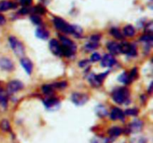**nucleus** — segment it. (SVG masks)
Wrapping results in <instances>:
<instances>
[{
	"label": "nucleus",
	"mask_w": 153,
	"mask_h": 143,
	"mask_svg": "<svg viewBox=\"0 0 153 143\" xmlns=\"http://www.w3.org/2000/svg\"><path fill=\"white\" fill-rule=\"evenodd\" d=\"M143 126V122L140 120H134L131 125V129L133 132H138Z\"/></svg>",
	"instance_id": "obj_17"
},
{
	"label": "nucleus",
	"mask_w": 153,
	"mask_h": 143,
	"mask_svg": "<svg viewBox=\"0 0 153 143\" xmlns=\"http://www.w3.org/2000/svg\"><path fill=\"white\" fill-rule=\"evenodd\" d=\"M137 69L136 68H134L131 71V72H130V74L128 75V78H129V81H132L133 80H134V78H135V77L137 76Z\"/></svg>",
	"instance_id": "obj_32"
},
{
	"label": "nucleus",
	"mask_w": 153,
	"mask_h": 143,
	"mask_svg": "<svg viewBox=\"0 0 153 143\" xmlns=\"http://www.w3.org/2000/svg\"><path fill=\"white\" fill-rule=\"evenodd\" d=\"M123 33L127 37H133L134 34H135V30H134V27L128 25L123 28Z\"/></svg>",
	"instance_id": "obj_19"
},
{
	"label": "nucleus",
	"mask_w": 153,
	"mask_h": 143,
	"mask_svg": "<svg viewBox=\"0 0 153 143\" xmlns=\"http://www.w3.org/2000/svg\"><path fill=\"white\" fill-rule=\"evenodd\" d=\"M152 30H153V27H152V22H150L149 23L147 24L146 28V32H147L148 34H151L152 33Z\"/></svg>",
	"instance_id": "obj_35"
},
{
	"label": "nucleus",
	"mask_w": 153,
	"mask_h": 143,
	"mask_svg": "<svg viewBox=\"0 0 153 143\" xmlns=\"http://www.w3.org/2000/svg\"><path fill=\"white\" fill-rule=\"evenodd\" d=\"M67 82H60V83H55V84H54L53 86H55V87L57 88H61V89H62V88H64L67 86Z\"/></svg>",
	"instance_id": "obj_34"
},
{
	"label": "nucleus",
	"mask_w": 153,
	"mask_h": 143,
	"mask_svg": "<svg viewBox=\"0 0 153 143\" xmlns=\"http://www.w3.org/2000/svg\"><path fill=\"white\" fill-rule=\"evenodd\" d=\"M108 50L110 52L112 55H117L120 52V45L115 42H110L107 45Z\"/></svg>",
	"instance_id": "obj_13"
},
{
	"label": "nucleus",
	"mask_w": 153,
	"mask_h": 143,
	"mask_svg": "<svg viewBox=\"0 0 153 143\" xmlns=\"http://www.w3.org/2000/svg\"><path fill=\"white\" fill-rule=\"evenodd\" d=\"M62 46H61V52L63 55L66 57H71L76 51V45L71 40L65 37H60Z\"/></svg>",
	"instance_id": "obj_1"
},
{
	"label": "nucleus",
	"mask_w": 153,
	"mask_h": 143,
	"mask_svg": "<svg viewBox=\"0 0 153 143\" xmlns=\"http://www.w3.org/2000/svg\"><path fill=\"white\" fill-rule=\"evenodd\" d=\"M116 63V60L111 55H105L101 60V65L103 67H111Z\"/></svg>",
	"instance_id": "obj_9"
},
{
	"label": "nucleus",
	"mask_w": 153,
	"mask_h": 143,
	"mask_svg": "<svg viewBox=\"0 0 153 143\" xmlns=\"http://www.w3.org/2000/svg\"><path fill=\"white\" fill-rule=\"evenodd\" d=\"M22 88H23V84L22 82L19 81V80H12V81L9 82L7 86V91L10 93L17 92V91L22 89Z\"/></svg>",
	"instance_id": "obj_6"
},
{
	"label": "nucleus",
	"mask_w": 153,
	"mask_h": 143,
	"mask_svg": "<svg viewBox=\"0 0 153 143\" xmlns=\"http://www.w3.org/2000/svg\"><path fill=\"white\" fill-rule=\"evenodd\" d=\"M89 81L94 86H99L101 84V83L96 79L95 75H94V74H91L89 77Z\"/></svg>",
	"instance_id": "obj_27"
},
{
	"label": "nucleus",
	"mask_w": 153,
	"mask_h": 143,
	"mask_svg": "<svg viewBox=\"0 0 153 143\" xmlns=\"http://www.w3.org/2000/svg\"><path fill=\"white\" fill-rule=\"evenodd\" d=\"M20 63L22 66L24 68V69L25 70L27 74H31L33 69V63H31V61L29 59H28V58L22 57L20 60Z\"/></svg>",
	"instance_id": "obj_10"
},
{
	"label": "nucleus",
	"mask_w": 153,
	"mask_h": 143,
	"mask_svg": "<svg viewBox=\"0 0 153 143\" xmlns=\"http://www.w3.org/2000/svg\"><path fill=\"white\" fill-rule=\"evenodd\" d=\"M126 115H128V116H136L138 113V110L136 108H131V109H128L125 111Z\"/></svg>",
	"instance_id": "obj_29"
},
{
	"label": "nucleus",
	"mask_w": 153,
	"mask_h": 143,
	"mask_svg": "<svg viewBox=\"0 0 153 143\" xmlns=\"http://www.w3.org/2000/svg\"><path fill=\"white\" fill-rule=\"evenodd\" d=\"M110 34L113 36L114 37H115L116 39H118V40H120V39L123 38V35L120 33V31L117 29V28H111L110 31Z\"/></svg>",
	"instance_id": "obj_20"
},
{
	"label": "nucleus",
	"mask_w": 153,
	"mask_h": 143,
	"mask_svg": "<svg viewBox=\"0 0 153 143\" xmlns=\"http://www.w3.org/2000/svg\"><path fill=\"white\" fill-rule=\"evenodd\" d=\"M101 60V56L99 53H94L91 57V60L92 62H97Z\"/></svg>",
	"instance_id": "obj_33"
},
{
	"label": "nucleus",
	"mask_w": 153,
	"mask_h": 143,
	"mask_svg": "<svg viewBox=\"0 0 153 143\" xmlns=\"http://www.w3.org/2000/svg\"><path fill=\"white\" fill-rule=\"evenodd\" d=\"M49 49L50 51L54 54L55 55H60L61 54V46H60L58 40L55 39H52L49 42Z\"/></svg>",
	"instance_id": "obj_8"
},
{
	"label": "nucleus",
	"mask_w": 153,
	"mask_h": 143,
	"mask_svg": "<svg viewBox=\"0 0 153 143\" xmlns=\"http://www.w3.org/2000/svg\"><path fill=\"white\" fill-rule=\"evenodd\" d=\"M124 115H125V113H124L120 109L117 108V107H115V108H114L113 110H111V113L110 116H111V119L114 121L117 120V119L123 120Z\"/></svg>",
	"instance_id": "obj_11"
},
{
	"label": "nucleus",
	"mask_w": 153,
	"mask_h": 143,
	"mask_svg": "<svg viewBox=\"0 0 153 143\" xmlns=\"http://www.w3.org/2000/svg\"><path fill=\"white\" fill-rule=\"evenodd\" d=\"M131 44H129L128 43H123L120 45V52L121 53L126 54L128 55L130 50H131Z\"/></svg>",
	"instance_id": "obj_16"
},
{
	"label": "nucleus",
	"mask_w": 153,
	"mask_h": 143,
	"mask_svg": "<svg viewBox=\"0 0 153 143\" xmlns=\"http://www.w3.org/2000/svg\"><path fill=\"white\" fill-rule=\"evenodd\" d=\"M42 1H43V2H46L47 1H49V0H41Z\"/></svg>",
	"instance_id": "obj_42"
},
{
	"label": "nucleus",
	"mask_w": 153,
	"mask_h": 143,
	"mask_svg": "<svg viewBox=\"0 0 153 143\" xmlns=\"http://www.w3.org/2000/svg\"><path fill=\"white\" fill-rule=\"evenodd\" d=\"M19 13H21V14H23V15H25V14H26V13H28V9L27 8V7H22V9H21V10H19Z\"/></svg>",
	"instance_id": "obj_38"
},
{
	"label": "nucleus",
	"mask_w": 153,
	"mask_h": 143,
	"mask_svg": "<svg viewBox=\"0 0 153 143\" xmlns=\"http://www.w3.org/2000/svg\"><path fill=\"white\" fill-rule=\"evenodd\" d=\"M72 34L76 35V37H79V36L82 35V29L77 25H73V33Z\"/></svg>",
	"instance_id": "obj_25"
},
{
	"label": "nucleus",
	"mask_w": 153,
	"mask_h": 143,
	"mask_svg": "<svg viewBox=\"0 0 153 143\" xmlns=\"http://www.w3.org/2000/svg\"><path fill=\"white\" fill-rule=\"evenodd\" d=\"M88 64V60H83V61H82V62L79 63V66H80L81 67L85 66H87Z\"/></svg>",
	"instance_id": "obj_40"
},
{
	"label": "nucleus",
	"mask_w": 153,
	"mask_h": 143,
	"mask_svg": "<svg viewBox=\"0 0 153 143\" xmlns=\"http://www.w3.org/2000/svg\"><path fill=\"white\" fill-rule=\"evenodd\" d=\"M152 83H151V85L150 86H149V93H151V92H152Z\"/></svg>",
	"instance_id": "obj_41"
},
{
	"label": "nucleus",
	"mask_w": 153,
	"mask_h": 143,
	"mask_svg": "<svg viewBox=\"0 0 153 143\" xmlns=\"http://www.w3.org/2000/svg\"><path fill=\"white\" fill-rule=\"evenodd\" d=\"M122 133V129L118 127H113L111 129H109L108 130V134L112 137H117Z\"/></svg>",
	"instance_id": "obj_18"
},
{
	"label": "nucleus",
	"mask_w": 153,
	"mask_h": 143,
	"mask_svg": "<svg viewBox=\"0 0 153 143\" xmlns=\"http://www.w3.org/2000/svg\"><path fill=\"white\" fill-rule=\"evenodd\" d=\"M9 43L10 45V47L14 52L15 55L18 57H22L25 54V49L22 43L16 38V37L10 36L9 37Z\"/></svg>",
	"instance_id": "obj_3"
},
{
	"label": "nucleus",
	"mask_w": 153,
	"mask_h": 143,
	"mask_svg": "<svg viewBox=\"0 0 153 143\" xmlns=\"http://www.w3.org/2000/svg\"><path fill=\"white\" fill-rule=\"evenodd\" d=\"M129 95L128 90L126 88H119L116 89L112 93V98L113 100L117 104H123Z\"/></svg>",
	"instance_id": "obj_2"
},
{
	"label": "nucleus",
	"mask_w": 153,
	"mask_h": 143,
	"mask_svg": "<svg viewBox=\"0 0 153 143\" xmlns=\"http://www.w3.org/2000/svg\"><path fill=\"white\" fill-rule=\"evenodd\" d=\"M0 104H2L4 107L7 105V99H6L5 97L1 95V94H0Z\"/></svg>",
	"instance_id": "obj_36"
},
{
	"label": "nucleus",
	"mask_w": 153,
	"mask_h": 143,
	"mask_svg": "<svg viewBox=\"0 0 153 143\" xmlns=\"http://www.w3.org/2000/svg\"><path fill=\"white\" fill-rule=\"evenodd\" d=\"M97 113L100 116H106V114H107V111H106L105 108L102 106H100V107H97Z\"/></svg>",
	"instance_id": "obj_28"
},
{
	"label": "nucleus",
	"mask_w": 153,
	"mask_h": 143,
	"mask_svg": "<svg viewBox=\"0 0 153 143\" xmlns=\"http://www.w3.org/2000/svg\"><path fill=\"white\" fill-rule=\"evenodd\" d=\"M5 23V18L3 15L0 14V25H2Z\"/></svg>",
	"instance_id": "obj_39"
},
{
	"label": "nucleus",
	"mask_w": 153,
	"mask_h": 143,
	"mask_svg": "<svg viewBox=\"0 0 153 143\" xmlns=\"http://www.w3.org/2000/svg\"><path fill=\"white\" fill-rule=\"evenodd\" d=\"M30 18H31V22H32L34 24H35V25H40V24H41L42 20L38 16H36V15H32V16H31V17Z\"/></svg>",
	"instance_id": "obj_30"
},
{
	"label": "nucleus",
	"mask_w": 153,
	"mask_h": 143,
	"mask_svg": "<svg viewBox=\"0 0 153 143\" xmlns=\"http://www.w3.org/2000/svg\"><path fill=\"white\" fill-rule=\"evenodd\" d=\"M19 2L23 6H28L31 4V0H19Z\"/></svg>",
	"instance_id": "obj_37"
},
{
	"label": "nucleus",
	"mask_w": 153,
	"mask_h": 143,
	"mask_svg": "<svg viewBox=\"0 0 153 143\" xmlns=\"http://www.w3.org/2000/svg\"><path fill=\"white\" fill-rule=\"evenodd\" d=\"M54 25L55 28L58 30H60L63 32L67 33V34H72L73 33V25H70L65 22L63 19L60 17L54 18Z\"/></svg>",
	"instance_id": "obj_4"
},
{
	"label": "nucleus",
	"mask_w": 153,
	"mask_h": 143,
	"mask_svg": "<svg viewBox=\"0 0 153 143\" xmlns=\"http://www.w3.org/2000/svg\"><path fill=\"white\" fill-rule=\"evenodd\" d=\"M88 97L86 94L80 93V92H76L72 95V101L76 105H83L88 101Z\"/></svg>",
	"instance_id": "obj_5"
},
{
	"label": "nucleus",
	"mask_w": 153,
	"mask_h": 143,
	"mask_svg": "<svg viewBox=\"0 0 153 143\" xmlns=\"http://www.w3.org/2000/svg\"><path fill=\"white\" fill-rule=\"evenodd\" d=\"M98 45H99L98 42H95V41H92V40H91V41L86 45L85 47H86V49H88V50H94V49H96V48L98 46Z\"/></svg>",
	"instance_id": "obj_24"
},
{
	"label": "nucleus",
	"mask_w": 153,
	"mask_h": 143,
	"mask_svg": "<svg viewBox=\"0 0 153 143\" xmlns=\"http://www.w3.org/2000/svg\"><path fill=\"white\" fill-rule=\"evenodd\" d=\"M118 80H119L120 82H122V83H130L129 78H128V75L127 74L126 72H124L123 73V74H121L119 76V77H118Z\"/></svg>",
	"instance_id": "obj_23"
},
{
	"label": "nucleus",
	"mask_w": 153,
	"mask_h": 143,
	"mask_svg": "<svg viewBox=\"0 0 153 143\" xmlns=\"http://www.w3.org/2000/svg\"><path fill=\"white\" fill-rule=\"evenodd\" d=\"M140 41L145 42V43H152V37L149 34H146V35H143V37H140Z\"/></svg>",
	"instance_id": "obj_31"
},
{
	"label": "nucleus",
	"mask_w": 153,
	"mask_h": 143,
	"mask_svg": "<svg viewBox=\"0 0 153 143\" xmlns=\"http://www.w3.org/2000/svg\"><path fill=\"white\" fill-rule=\"evenodd\" d=\"M0 128L2 130L4 131H8L10 130V123L6 119H3L1 121V124H0Z\"/></svg>",
	"instance_id": "obj_22"
},
{
	"label": "nucleus",
	"mask_w": 153,
	"mask_h": 143,
	"mask_svg": "<svg viewBox=\"0 0 153 143\" xmlns=\"http://www.w3.org/2000/svg\"><path fill=\"white\" fill-rule=\"evenodd\" d=\"M42 91H43V94L45 95H50L52 92H53V89H52V85L45 84L42 86Z\"/></svg>",
	"instance_id": "obj_21"
},
{
	"label": "nucleus",
	"mask_w": 153,
	"mask_h": 143,
	"mask_svg": "<svg viewBox=\"0 0 153 143\" xmlns=\"http://www.w3.org/2000/svg\"><path fill=\"white\" fill-rule=\"evenodd\" d=\"M35 34L37 36V37L42 39V40H46V39H48V37L49 36V31L43 28H37L35 32Z\"/></svg>",
	"instance_id": "obj_14"
},
{
	"label": "nucleus",
	"mask_w": 153,
	"mask_h": 143,
	"mask_svg": "<svg viewBox=\"0 0 153 143\" xmlns=\"http://www.w3.org/2000/svg\"><path fill=\"white\" fill-rule=\"evenodd\" d=\"M15 5L16 4L10 2V1H2V2L0 3V11H5V10H9V9L15 7Z\"/></svg>",
	"instance_id": "obj_15"
},
{
	"label": "nucleus",
	"mask_w": 153,
	"mask_h": 143,
	"mask_svg": "<svg viewBox=\"0 0 153 143\" xmlns=\"http://www.w3.org/2000/svg\"><path fill=\"white\" fill-rule=\"evenodd\" d=\"M33 10L34 11V13H39V14H44L46 10H45L44 7L41 5H37L33 8Z\"/></svg>",
	"instance_id": "obj_26"
},
{
	"label": "nucleus",
	"mask_w": 153,
	"mask_h": 143,
	"mask_svg": "<svg viewBox=\"0 0 153 143\" xmlns=\"http://www.w3.org/2000/svg\"><path fill=\"white\" fill-rule=\"evenodd\" d=\"M0 68L6 71H11L13 69V63L10 59L3 57L0 59Z\"/></svg>",
	"instance_id": "obj_7"
},
{
	"label": "nucleus",
	"mask_w": 153,
	"mask_h": 143,
	"mask_svg": "<svg viewBox=\"0 0 153 143\" xmlns=\"http://www.w3.org/2000/svg\"><path fill=\"white\" fill-rule=\"evenodd\" d=\"M43 103H44L46 108L49 109V110H52L54 107H58V104H59V101L56 98H49L44 100Z\"/></svg>",
	"instance_id": "obj_12"
}]
</instances>
